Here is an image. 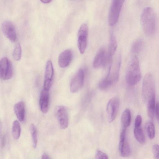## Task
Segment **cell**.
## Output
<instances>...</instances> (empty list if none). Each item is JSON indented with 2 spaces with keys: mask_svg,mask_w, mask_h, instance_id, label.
I'll list each match as a JSON object with an SVG mask.
<instances>
[{
  "mask_svg": "<svg viewBox=\"0 0 159 159\" xmlns=\"http://www.w3.org/2000/svg\"><path fill=\"white\" fill-rule=\"evenodd\" d=\"M15 114L18 120L21 122L24 121L25 117V104L23 101L16 103L14 106Z\"/></svg>",
  "mask_w": 159,
  "mask_h": 159,
  "instance_id": "obj_16",
  "label": "cell"
},
{
  "mask_svg": "<svg viewBox=\"0 0 159 159\" xmlns=\"http://www.w3.org/2000/svg\"><path fill=\"white\" fill-rule=\"evenodd\" d=\"M142 95L144 101L147 103L152 98L156 97L154 80L150 73L146 74L143 79Z\"/></svg>",
  "mask_w": 159,
  "mask_h": 159,
  "instance_id": "obj_3",
  "label": "cell"
},
{
  "mask_svg": "<svg viewBox=\"0 0 159 159\" xmlns=\"http://www.w3.org/2000/svg\"><path fill=\"white\" fill-rule=\"evenodd\" d=\"M119 151L121 157H127L129 156L130 153V147L126 138L120 139L119 145Z\"/></svg>",
  "mask_w": 159,
  "mask_h": 159,
  "instance_id": "obj_15",
  "label": "cell"
},
{
  "mask_svg": "<svg viewBox=\"0 0 159 159\" xmlns=\"http://www.w3.org/2000/svg\"><path fill=\"white\" fill-rule=\"evenodd\" d=\"M105 50L104 48H101L96 55L93 61V66L95 69L101 66L104 67L106 60Z\"/></svg>",
  "mask_w": 159,
  "mask_h": 159,
  "instance_id": "obj_14",
  "label": "cell"
},
{
  "mask_svg": "<svg viewBox=\"0 0 159 159\" xmlns=\"http://www.w3.org/2000/svg\"><path fill=\"white\" fill-rule=\"evenodd\" d=\"M30 131L33 141V146L35 148L37 142V129L34 124H32L30 126Z\"/></svg>",
  "mask_w": 159,
  "mask_h": 159,
  "instance_id": "obj_24",
  "label": "cell"
},
{
  "mask_svg": "<svg viewBox=\"0 0 159 159\" xmlns=\"http://www.w3.org/2000/svg\"><path fill=\"white\" fill-rule=\"evenodd\" d=\"M144 46V42L141 39H138L133 43L130 52L133 55H136L141 52Z\"/></svg>",
  "mask_w": 159,
  "mask_h": 159,
  "instance_id": "obj_17",
  "label": "cell"
},
{
  "mask_svg": "<svg viewBox=\"0 0 159 159\" xmlns=\"http://www.w3.org/2000/svg\"><path fill=\"white\" fill-rule=\"evenodd\" d=\"M12 132L14 139H18L20 134L21 128L19 123L17 120H14L13 123Z\"/></svg>",
  "mask_w": 159,
  "mask_h": 159,
  "instance_id": "obj_22",
  "label": "cell"
},
{
  "mask_svg": "<svg viewBox=\"0 0 159 159\" xmlns=\"http://www.w3.org/2000/svg\"><path fill=\"white\" fill-rule=\"evenodd\" d=\"M134 133L135 138L139 143H144L145 141V137L141 126H134Z\"/></svg>",
  "mask_w": 159,
  "mask_h": 159,
  "instance_id": "obj_20",
  "label": "cell"
},
{
  "mask_svg": "<svg viewBox=\"0 0 159 159\" xmlns=\"http://www.w3.org/2000/svg\"><path fill=\"white\" fill-rule=\"evenodd\" d=\"M54 76V69L52 61H48L46 63L43 84V89L49 91L52 84Z\"/></svg>",
  "mask_w": 159,
  "mask_h": 159,
  "instance_id": "obj_9",
  "label": "cell"
},
{
  "mask_svg": "<svg viewBox=\"0 0 159 159\" xmlns=\"http://www.w3.org/2000/svg\"><path fill=\"white\" fill-rule=\"evenodd\" d=\"M142 121V118L140 115L136 116L134 122V126L138 127L141 126Z\"/></svg>",
  "mask_w": 159,
  "mask_h": 159,
  "instance_id": "obj_28",
  "label": "cell"
},
{
  "mask_svg": "<svg viewBox=\"0 0 159 159\" xmlns=\"http://www.w3.org/2000/svg\"><path fill=\"white\" fill-rule=\"evenodd\" d=\"M13 74L12 68L11 63L6 57L2 58L0 61V76L4 80L10 79Z\"/></svg>",
  "mask_w": 159,
  "mask_h": 159,
  "instance_id": "obj_6",
  "label": "cell"
},
{
  "mask_svg": "<svg viewBox=\"0 0 159 159\" xmlns=\"http://www.w3.org/2000/svg\"><path fill=\"white\" fill-rule=\"evenodd\" d=\"M126 78L128 84L131 85L136 84L141 79L139 61L136 55L132 56L127 69Z\"/></svg>",
  "mask_w": 159,
  "mask_h": 159,
  "instance_id": "obj_2",
  "label": "cell"
},
{
  "mask_svg": "<svg viewBox=\"0 0 159 159\" xmlns=\"http://www.w3.org/2000/svg\"><path fill=\"white\" fill-rule=\"evenodd\" d=\"M42 159H50L49 157L47 154H44L42 155Z\"/></svg>",
  "mask_w": 159,
  "mask_h": 159,
  "instance_id": "obj_30",
  "label": "cell"
},
{
  "mask_svg": "<svg viewBox=\"0 0 159 159\" xmlns=\"http://www.w3.org/2000/svg\"><path fill=\"white\" fill-rule=\"evenodd\" d=\"M73 57V54L71 50L69 49L63 51L59 55L58 64L62 68L67 66L70 63Z\"/></svg>",
  "mask_w": 159,
  "mask_h": 159,
  "instance_id": "obj_13",
  "label": "cell"
},
{
  "mask_svg": "<svg viewBox=\"0 0 159 159\" xmlns=\"http://www.w3.org/2000/svg\"><path fill=\"white\" fill-rule=\"evenodd\" d=\"M155 97L153 98L147 103L148 114L149 117L152 120H153L154 116Z\"/></svg>",
  "mask_w": 159,
  "mask_h": 159,
  "instance_id": "obj_21",
  "label": "cell"
},
{
  "mask_svg": "<svg viewBox=\"0 0 159 159\" xmlns=\"http://www.w3.org/2000/svg\"><path fill=\"white\" fill-rule=\"evenodd\" d=\"M152 151L155 159H159V145L155 144L152 147Z\"/></svg>",
  "mask_w": 159,
  "mask_h": 159,
  "instance_id": "obj_27",
  "label": "cell"
},
{
  "mask_svg": "<svg viewBox=\"0 0 159 159\" xmlns=\"http://www.w3.org/2000/svg\"><path fill=\"white\" fill-rule=\"evenodd\" d=\"M44 3H47L50 2L51 0H42L40 1Z\"/></svg>",
  "mask_w": 159,
  "mask_h": 159,
  "instance_id": "obj_31",
  "label": "cell"
},
{
  "mask_svg": "<svg viewBox=\"0 0 159 159\" xmlns=\"http://www.w3.org/2000/svg\"><path fill=\"white\" fill-rule=\"evenodd\" d=\"M21 48L20 44L17 43L16 45L13 52V57L16 61H19L21 56Z\"/></svg>",
  "mask_w": 159,
  "mask_h": 159,
  "instance_id": "obj_25",
  "label": "cell"
},
{
  "mask_svg": "<svg viewBox=\"0 0 159 159\" xmlns=\"http://www.w3.org/2000/svg\"><path fill=\"white\" fill-rule=\"evenodd\" d=\"M140 22L145 34L148 37L155 34L156 28L155 12L151 7H147L143 10L140 16Z\"/></svg>",
  "mask_w": 159,
  "mask_h": 159,
  "instance_id": "obj_1",
  "label": "cell"
},
{
  "mask_svg": "<svg viewBox=\"0 0 159 159\" xmlns=\"http://www.w3.org/2000/svg\"><path fill=\"white\" fill-rule=\"evenodd\" d=\"M88 28L87 24L83 23L80 26L78 32L77 45L81 54L85 51L87 45Z\"/></svg>",
  "mask_w": 159,
  "mask_h": 159,
  "instance_id": "obj_5",
  "label": "cell"
},
{
  "mask_svg": "<svg viewBox=\"0 0 159 159\" xmlns=\"http://www.w3.org/2000/svg\"><path fill=\"white\" fill-rule=\"evenodd\" d=\"M84 77V70L80 69L73 76L70 82V88L71 92L76 93L82 87Z\"/></svg>",
  "mask_w": 159,
  "mask_h": 159,
  "instance_id": "obj_8",
  "label": "cell"
},
{
  "mask_svg": "<svg viewBox=\"0 0 159 159\" xmlns=\"http://www.w3.org/2000/svg\"><path fill=\"white\" fill-rule=\"evenodd\" d=\"M49 104V91L44 89L41 91L39 100V106L41 111L44 113L48 111Z\"/></svg>",
  "mask_w": 159,
  "mask_h": 159,
  "instance_id": "obj_12",
  "label": "cell"
},
{
  "mask_svg": "<svg viewBox=\"0 0 159 159\" xmlns=\"http://www.w3.org/2000/svg\"><path fill=\"white\" fill-rule=\"evenodd\" d=\"M95 159H108L107 155L101 151L97 150L95 153Z\"/></svg>",
  "mask_w": 159,
  "mask_h": 159,
  "instance_id": "obj_26",
  "label": "cell"
},
{
  "mask_svg": "<svg viewBox=\"0 0 159 159\" xmlns=\"http://www.w3.org/2000/svg\"><path fill=\"white\" fill-rule=\"evenodd\" d=\"M120 100L117 97H114L109 101L107 107V111L109 121L111 122L116 119L120 106Z\"/></svg>",
  "mask_w": 159,
  "mask_h": 159,
  "instance_id": "obj_7",
  "label": "cell"
},
{
  "mask_svg": "<svg viewBox=\"0 0 159 159\" xmlns=\"http://www.w3.org/2000/svg\"><path fill=\"white\" fill-rule=\"evenodd\" d=\"M146 129L149 138L153 139L155 136V128L154 124L152 121L148 122L146 125Z\"/></svg>",
  "mask_w": 159,
  "mask_h": 159,
  "instance_id": "obj_23",
  "label": "cell"
},
{
  "mask_svg": "<svg viewBox=\"0 0 159 159\" xmlns=\"http://www.w3.org/2000/svg\"><path fill=\"white\" fill-rule=\"evenodd\" d=\"M124 2L123 0L112 1L108 15V22L110 26H113L116 24Z\"/></svg>",
  "mask_w": 159,
  "mask_h": 159,
  "instance_id": "obj_4",
  "label": "cell"
},
{
  "mask_svg": "<svg viewBox=\"0 0 159 159\" xmlns=\"http://www.w3.org/2000/svg\"><path fill=\"white\" fill-rule=\"evenodd\" d=\"M155 114L157 119L159 120V102H157L156 104Z\"/></svg>",
  "mask_w": 159,
  "mask_h": 159,
  "instance_id": "obj_29",
  "label": "cell"
},
{
  "mask_svg": "<svg viewBox=\"0 0 159 159\" xmlns=\"http://www.w3.org/2000/svg\"><path fill=\"white\" fill-rule=\"evenodd\" d=\"M2 29L4 35L12 42H15L16 38V29L13 24L9 21H4L2 25Z\"/></svg>",
  "mask_w": 159,
  "mask_h": 159,
  "instance_id": "obj_11",
  "label": "cell"
},
{
  "mask_svg": "<svg viewBox=\"0 0 159 159\" xmlns=\"http://www.w3.org/2000/svg\"><path fill=\"white\" fill-rule=\"evenodd\" d=\"M117 47V43L116 39L112 33L110 35L109 48L107 55L112 57L116 52Z\"/></svg>",
  "mask_w": 159,
  "mask_h": 159,
  "instance_id": "obj_18",
  "label": "cell"
},
{
  "mask_svg": "<svg viewBox=\"0 0 159 159\" xmlns=\"http://www.w3.org/2000/svg\"><path fill=\"white\" fill-rule=\"evenodd\" d=\"M56 114L61 128H66L68 125L69 119L65 107L63 106H58L56 110Z\"/></svg>",
  "mask_w": 159,
  "mask_h": 159,
  "instance_id": "obj_10",
  "label": "cell"
},
{
  "mask_svg": "<svg viewBox=\"0 0 159 159\" xmlns=\"http://www.w3.org/2000/svg\"><path fill=\"white\" fill-rule=\"evenodd\" d=\"M131 120L130 110L128 108L125 109L122 113L121 120L123 128H126L129 126Z\"/></svg>",
  "mask_w": 159,
  "mask_h": 159,
  "instance_id": "obj_19",
  "label": "cell"
}]
</instances>
